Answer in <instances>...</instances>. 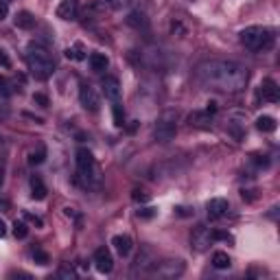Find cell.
I'll list each match as a JSON object with an SVG mask.
<instances>
[{"mask_svg":"<svg viewBox=\"0 0 280 280\" xmlns=\"http://www.w3.org/2000/svg\"><path fill=\"white\" fill-rule=\"evenodd\" d=\"M199 83L208 88H214L219 92H241L247 83V68L241 66L239 62H230V59H206L195 70Z\"/></svg>","mask_w":280,"mask_h":280,"instance_id":"cell-1","label":"cell"},{"mask_svg":"<svg viewBox=\"0 0 280 280\" xmlns=\"http://www.w3.org/2000/svg\"><path fill=\"white\" fill-rule=\"evenodd\" d=\"M26 64H29L31 72H33L37 79H48L50 74L55 72L53 55L40 44L29 46V50H26Z\"/></svg>","mask_w":280,"mask_h":280,"instance_id":"cell-2","label":"cell"},{"mask_svg":"<svg viewBox=\"0 0 280 280\" xmlns=\"http://www.w3.org/2000/svg\"><path fill=\"white\" fill-rule=\"evenodd\" d=\"M77 175L83 186L99 184V166H96L92 151H88L86 147H81L77 151Z\"/></svg>","mask_w":280,"mask_h":280,"instance_id":"cell-3","label":"cell"},{"mask_svg":"<svg viewBox=\"0 0 280 280\" xmlns=\"http://www.w3.org/2000/svg\"><path fill=\"white\" fill-rule=\"evenodd\" d=\"M241 44L247 50H267L274 44V35L265 26H247L241 31Z\"/></svg>","mask_w":280,"mask_h":280,"instance_id":"cell-4","label":"cell"},{"mask_svg":"<svg viewBox=\"0 0 280 280\" xmlns=\"http://www.w3.org/2000/svg\"><path fill=\"white\" fill-rule=\"evenodd\" d=\"M177 132V123H175V112H164V114L158 118L156 127H153V138L158 142H171L175 138Z\"/></svg>","mask_w":280,"mask_h":280,"instance_id":"cell-5","label":"cell"},{"mask_svg":"<svg viewBox=\"0 0 280 280\" xmlns=\"http://www.w3.org/2000/svg\"><path fill=\"white\" fill-rule=\"evenodd\" d=\"M184 263L182 260H164V263H156L151 269L153 276L158 278H177L184 274Z\"/></svg>","mask_w":280,"mask_h":280,"instance_id":"cell-6","label":"cell"},{"mask_svg":"<svg viewBox=\"0 0 280 280\" xmlns=\"http://www.w3.org/2000/svg\"><path fill=\"white\" fill-rule=\"evenodd\" d=\"M79 101H81L83 110H88V112H99V107H101L99 94H96V90L92 86H88V83H81V90H79Z\"/></svg>","mask_w":280,"mask_h":280,"instance_id":"cell-7","label":"cell"},{"mask_svg":"<svg viewBox=\"0 0 280 280\" xmlns=\"http://www.w3.org/2000/svg\"><path fill=\"white\" fill-rule=\"evenodd\" d=\"M94 265L101 274H110L114 269V258H112V252L107 247H99L94 252Z\"/></svg>","mask_w":280,"mask_h":280,"instance_id":"cell-8","label":"cell"},{"mask_svg":"<svg viewBox=\"0 0 280 280\" xmlns=\"http://www.w3.org/2000/svg\"><path fill=\"white\" fill-rule=\"evenodd\" d=\"M258 96H260L263 101H267V103H276V101L280 99V88H278V83L274 81V79H265V81L260 83Z\"/></svg>","mask_w":280,"mask_h":280,"instance_id":"cell-9","label":"cell"},{"mask_svg":"<svg viewBox=\"0 0 280 280\" xmlns=\"http://www.w3.org/2000/svg\"><path fill=\"white\" fill-rule=\"evenodd\" d=\"M206 210H208V217L210 219H221L228 214V210H230V204H228V199L223 197H214L210 199L206 204Z\"/></svg>","mask_w":280,"mask_h":280,"instance_id":"cell-10","label":"cell"},{"mask_svg":"<svg viewBox=\"0 0 280 280\" xmlns=\"http://www.w3.org/2000/svg\"><path fill=\"white\" fill-rule=\"evenodd\" d=\"M101 88H103L105 99H110L112 103L120 101V83H118V79H116V77H103Z\"/></svg>","mask_w":280,"mask_h":280,"instance_id":"cell-11","label":"cell"},{"mask_svg":"<svg viewBox=\"0 0 280 280\" xmlns=\"http://www.w3.org/2000/svg\"><path fill=\"white\" fill-rule=\"evenodd\" d=\"M79 11V0H62L57 7V18L62 20H74Z\"/></svg>","mask_w":280,"mask_h":280,"instance_id":"cell-12","label":"cell"},{"mask_svg":"<svg viewBox=\"0 0 280 280\" xmlns=\"http://www.w3.org/2000/svg\"><path fill=\"white\" fill-rule=\"evenodd\" d=\"M193 245H195V250H206V247L210 245V241H212V232L208 230V228H204V226H199L197 230L193 232Z\"/></svg>","mask_w":280,"mask_h":280,"instance_id":"cell-13","label":"cell"},{"mask_svg":"<svg viewBox=\"0 0 280 280\" xmlns=\"http://www.w3.org/2000/svg\"><path fill=\"white\" fill-rule=\"evenodd\" d=\"M112 245H114V250L125 258V256L132 254L134 241H132V236H127V234H116L114 239H112Z\"/></svg>","mask_w":280,"mask_h":280,"instance_id":"cell-14","label":"cell"},{"mask_svg":"<svg viewBox=\"0 0 280 280\" xmlns=\"http://www.w3.org/2000/svg\"><path fill=\"white\" fill-rule=\"evenodd\" d=\"M127 24L134 26L136 31H140V29L147 31L149 29V22H147V18H144L142 11H132V13H129V16H127Z\"/></svg>","mask_w":280,"mask_h":280,"instance_id":"cell-15","label":"cell"},{"mask_svg":"<svg viewBox=\"0 0 280 280\" xmlns=\"http://www.w3.org/2000/svg\"><path fill=\"white\" fill-rule=\"evenodd\" d=\"M16 26L18 29H24V31L33 29L35 26V16L33 13H29V11H20L16 16Z\"/></svg>","mask_w":280,"mask_h":280,"instance_id":"cell-16","label":"cell"},{"mask_svg":"<svg viewBox=\"0 0 280 280\" xmlns=\"http://www.w3.org/2000/svg\"><path fill=\"white\" fill-rule=\"evenodd\" d=\"M92 9L94 11H116V9H120V0H92Z\"/></svg>","mask_w":280,"mask_h":280,"instance_id":"cell-17","label":"cell"},{"mask_svg":"<svg viewBox=\"0 0 280 280\" xmlns=\"http://www.w3.org/2000/svg\"><path fill=\"white\" fill-rule=\"evenodd\" d=\"M46 193H48V190H46L42 177H37V175L31 177V195H33V199H44Z\"/></svg>","mask_w":280,"mask_h":280,"instance_id":"cell-18","label":"cell"},{"mask_svg":"<svg viewBox=\"0 0 280 280\" xmlns=\"http://www.w3.org/2000/svg\"><path fill=\"white\" fill-rule=\"evenodd\" d=\"M256 127L260 129V132H265V134H272V132H276V118L274 116H258V120H256Z\"/></svg>","mask_w":280,"mask_h":280,"instance_id":"cell-19","label":"cell"},{"mask_svg":"<svg viewBox=\"0 0 280 280\" xmlns=\"http://www.w3.org/2000/svg\"><path fill=\"white\" fill-rule=\"evenodd\" d=\"M107 64H110L107 55H103V53H92V55H90V68H92V70H96V72L105 70V68H107Z\"/></svg>","mask_w":280,"mask_h":280,"instance_id":"cell-20","label":"cell"},{"mask_svg":"<svg viewBox=\"0 0 280 280\" xmlns=\"http://www.w3.org/2000/svg\"><path fill=\"white\" fill-rule=\"evenodd\" d=\"M232 265L230 256H228V252H214L212 254V267L214 269H228Z\"/></svg>","mask_w":280,"mask_h":280,"instance_id":"cell-21","label":"cell"},{"mask_svg":"<svg viewBox=\"0 0 280 280\" xmlns=\"http://www.w3.org/2000/svg\"><path fill=\"white\" fill-rule=\"evenodd\" d=\"M66 57L72 59V62H81V59H86V48H83V44H72L66 48Z\"/></svg>","mask_w":280,"mask_h":280,"instance_id":"cell-22","label":"cell"},{"mask_svg":"<svg viewBox=\"0 0 280 280\" xmlns=\"http://www.w3.org/2000/svg\"><path fill=\"white\" fill-rule=\"evenodd\" d=\"M44 160H46V147H44V144H37L35 151H31L29 162H31V164H42Z\"/></svg>","mask_w":280,"mask_h":280,"instance_id":"cell-23","label":"cell"},{"mask_svg":"<svg viewBox=\"0 0 280 280\" xmlns=\"http://www.w3.org/2000/svg\"><path fill=\"white\" fill-rule=\"evenodd\" d=\"M112 110H114V125H116V127H123V125H125V112H123V105H120L118 101H116Z\"/></svg>","mask_w":280,"mask_h":280,"instance_id":"cell-24","label":"cell"},{"mask_svg":"<svg viewBox=\"0 0 280 280\" xmlns=\"http://www.w3.org/2000/svg\"><path fill=\"white\" fill-rule=\"evenodd\" d=\"M31 256H33V260H35L37 265H48V263H50V256L46 254V252L42 250V247H35L33 254H31Z\"/></svg>","mask_w":280,"mask_h":280,"instance_id":"cell-25","label":"cell"},{"mask_svg":"<svg viewBox=\"0 0 280 280\" xmlns=\"http://www.w3.org/2000/svg\"><path fill=\"white\" fill-rule=\"evenodd\" d=\"M13 234H16V239H24V236L29 234L26 223L24 221H13Z\"/></svg>","mask_w":280,"mask_h":280,"instance_id":"cell-26","label":"cell"},{"mask_svg":"<svg viewBox=\"0 0 280 280\" xmlns=\"http://www.w3.org/2000/svg\"><path fill=\"white\" fill-rule=\"evenodd\" d=\"M212 241H226V243H234V236L228 234V232H219V230H214V232H212Z\"/></svg>","mask_w":280,"mask_h":280,"instance_id":"cell-27","label":"cell"},{"mask_svg":"<svg viewBox=\"0 0 280 280\" xmlns=\"http://www.w3.org/2000/svg\"><path fill=\"white\" fill-rule=\"evenodd\" d=\"M0 92H2L4 96H9L13 92V88H11V81H9L7 77H2V74H0Z\"/></svg>","mask_w":280,"mask_h":280,"instance_id":"cell-28","label":"cell"},{"mask_svg":"<svg viewBox=\"0 0 280 280\" xmlns=\"http://www.w3.org/2000/svg\"><path fill=\"white\" fill-rule=\"evenodd\" d=\"M77 276V274H74V269L70 267V265H62V267H59V278H74Z\"/></svg>","mask_w":280,"mask_h":280,"instance_id":"cell-29","label":"cell"},{"mask_svg":"<svg viewBox=\"0 0 280 280\" xmlns=\"http://www.w3.org/2000/svg\"><path fill=\"white\" fill-rule=\"evenodd\" d=\"M33 103H37L40 107H48V96L42 94V92H35V94H33Z\"/></svg>","mask_w":280,"mask_h":280,"instance_id":"cell-30","label":"cell"},{"mask_svg":"<svg viewBox=\"0 0 280 280\" xmlns=\"http://www.w3.org/2000/svg\"><path fill=\"white\" fill-rule=\"evenodd\" d=\"M132 199L134 202H149V193H144V190H134L132 193Z\"/></svg>","mask_w":280,"mask_h":280,"instance_id":"cell-31","label":"cell"},{"mask_svg":"<svg viewBox=\"0 0 280 280\" xmlns=\"http://www.w3.org/2000/svg\"><path fill=\"white\" fill-rule=\"evenodd\" d=\"M138 217H140V219H151V217H156V208H142V210H138Z\"/></svg>","mask_w":280,"mask_h":280,"instance_id":"cell-32","label":"cell"},{"mask_svg":"<svg viewBox=\"0 0 280 280\" xmlns=\"http://www.w3.org/2000/svg\"><path fill=\"white\" fill-rule=\"evenodd\" d=\"M24 217H26V219H29V221H31V223H35V226H37V228H42V226H44V221H42V219H40V217H35V214H31V212H24Z\"/></svg>","mask_w":280,"mask_h":280,"instance_id":"cell-33","label":"cell"},{"mask_svg":"<svg viewBox=\"0 0 280 280\" xmlns=\"http://www.w3.org/2000/svg\"><path fill=\"white\" fill-rule=\"evenodd\" d=\"M7 13H9L7 0H0V20H4V18H7Z\"/></svg>","mask_w":280,"mask_h":280,"instance_id":"cell-34","label":"cell"},{"mask_svg":"<svg viewBox=\"0 0 280 280\" xmlns=\"http://www.w3.org/2000/svg\"><path fill=\"white\" fill-rule=\"evenodd\" d=\"M0 66H4V68H9V66H11V62H9V57L2 53V50H0Z\"/></svg>","mask_w":280,"mask_h":280,"instance_id":"cell-35","label":"cell"},{"mask_svg":"<svg viewBox=\"0 0 280 280\" xmlns=\"http://www.w3.org/2000/svg\"><path fill=\"white\" fill-rule=\"evenodd\" d=\"M214 112H217V103H214V101H210L208 107H206V114H214Z\"/></svg>","mask_w":280,"mask_h":280,"instance_id":"cell-36","label":"cell"},{"mask_svg":"<svg viewBox=\"0 0 280 280\" xmlns=\"http://www.w3.org/2000/svg\"><path fill=\"white\" fill-rule=\"evenodd\" d=\"M4 234H7V228H4V221H2V219H0V239H2Z\"/></svg>","mask_w":280,"mask_h":280,"instance_id":"cell-37","label":"cell"},{"mask_svg":"<svg viewBox=\"0 0 280 280\" xmlns=\"http://www.w3.org/2000/svg\"><path fill=\"white\" fill-rule=\"evenodd\" d=\"M0 210H9V202H4V199H0Z\"/></svg>","mask_w":280,"mask_h":280,"instance_id":"cell-38","label":"cell"},{"mask_svg":"<svg viewBox=\"0 0 280 280\" xmlns=\"http://www.w3.org/2000/svg\"><path fill=\"white\" fill-rule=\"evenodd\" d=\"M66 217H74V208H66Z\"/></svg>","mask_w":280,"mask_h":280,"instance_id":"cell-39","label":"cell"},{"mask_svg":"<svg viewBox=\"0 0 280 280\" xmlns=\"http://www.w3.org/2000/svg\"><path fill=\"white\" fill-rule=\"evenodd\" d=\"M2 180H4V175H2V164H0V186H2Z\"/></svg>","mask_w":280,"mask_h":280,"instance_id":"cell-40","label":"cell"},{"mask_svg":"<svg viewBox=\"0 0 280 280\" xmlns=\"http://www.w3.org/2000/svg\"><path fill=\"white\" fill-rule=\"evenodd\" d=\"M0 142H2V136H0Z\"/></svg>","mask_w":280,"mask_h":280,"instance_id":"cell-41","label":"cell"}]
</instances>
